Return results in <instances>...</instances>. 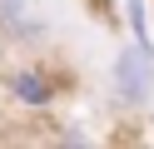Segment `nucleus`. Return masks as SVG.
Returning <instances> with one entry per match:
<instances>
[{
	"instance_id": "obj_4",
	"label": "nucleus",
	"mask_w": 154,
	"mask_h": 149,
	"mask_svg": "<svg viewBox=\"0 0 154 149\" xmlns=\"http://www.w3.org/2000/svg\"><path fill=\"white\" fill-rule=\"evenodd\" d=\"M124 20H129L134 40H149V5L144 0H124Z\"/></svg>"
},
{
	"instance_id": "obj_1",
	"label": "nucleus",
	"mask_w": 154,
	"mask_h": 149,
	"mask_svg": "<svg viewBox=\"0 0 154 149\" xmlns=\"http://www.w3.org/2000/svg\"><path fill=\"white\" fill-rule=\"evenodd\" d=\"M109 79H114V99H119L124 109L149 104V95H154V45L149 40L119 45V55H114V65H109Z\"/></svg>"
},
{
	"instance_id": "obj_3",
	"label": "nucleus",
	"mask_w": 154,
	"mask_h": 149,
	"mask_svg": "<svg viewBox=\"0 0 154 149\" xmlns=\"http://www.w3.org/2000/svg\"><path fill=\"white\" fill-rule=\"evenodd\" d=\"M0 30L20 45H40L45 40V20L30 15V0H0Z\"/></svg>"
},
{
	"instance_id": "obj_2",
	"label": "nucleus",
	"mask_w": 154,
	"mask_h": 149,
	"mask_svg": "<svg viewBox=\"0 0 154 149\" xmlns=\"http://www.w3.org/2000/svg\"><path fill=\"white\" fill-rule=\"evenodd\" d=\"M5 89H10V99L25 104V109H50V99H55V85H50L45 70H15V75L5 79Z\"/></svg>"
}]
</instances>
